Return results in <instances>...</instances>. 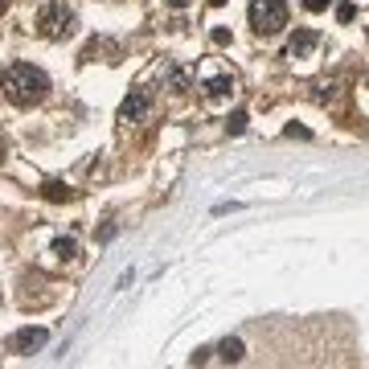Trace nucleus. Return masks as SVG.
Returning a JSON list of instances; mask_svg holds the SVG:
<instances>
[{
  "label": "nucleus",
  "instance_id": "obj_2",
  "mask_svg": "<svg viewBox=\"0 0 369 369\" xmlns=\"http://www.w3.org/2000/svg\"><path fill=\"white\" fill-rule=\"evenodd\" d=\"M74 29H78V17H74V8H66L62 0H54V4H41L38 8V33L41 38H74Z\"/></svg>",
  "mask_w": 369,
  "mask_h": 369
},
{
  "label": "nucleus",
  "instance_id": "obj_15",
  "mask_svg": "<svg viewBox=\"0 0 369 369\" xmlns=\"http://www.w3.org/2000/svg\"><path fill=\"white\" fill-rule=\"evenodd\" d=\"M4 8H8V0H0V17H4Z\"/></svg>",
  "mask_w": 369,
  "mask_h": 369
},
{
  "label": "nucleus",
  "instance_id": "obj_7",
  "mask_svg": "<svg viewBox=\"0 0 369 369\" xmlns=\"http://www.w3.org/2000/svg\"><path fill=\"white\" fill-rule=\"evenodd\" d=\"M230 91H234V78H226V74L205 82V98H230Z\"/></svg>",
  "mask_w": 369,
  "mask_h": 369
},
{
  "label": "nucleus",
  "instance_id": "obj_9",
  "mask_svg": "<svg viewBox=\"0 0 369 369\" xmlns=\"http://www.w3.org/2000/svg\"><path fill=\"white\" fill-rule=\"evenodd\" d=\"M242 353H246V345H242L238 336H226V341H222V361H242Z\"/></svg>",
  "mask_w": 369,
  "mask_h": 369
},
{
  "label": "nucleus",
  "instance_id": "obj_8",
  "mask_svg": "<svg viewBox=\"0 0 369 369\" xmlns=\"http://www.w3.org/2000/svg\"><path fill=\"white\" fill-rule=\"evenodd\" d=\"M41 197L45 201H74V189H66L62 181H50V185H41Z\"/></svg>",
  "mask_w": 369,
  "mask_h": 369
},
{
  "label": "nucleus",
  "instance_id": "obj_1",
  "mask_svg": "<svg viewBox=\"0 0 369 369\" xmlns=\"http://www.w3.org/2000/svg\"><path fill=\"white\" fill-rule=\"evenodd\" d=\"M45 91H50V78H45V70H38L33 62H13V66L0 74V95L8 98L13 107H33V103L45 98Z\"/></svg>",
  "mask_w": 369,
  "mask_h": 369
},
{
  "label": "nucleus",
  "instance_id": "obj_6",
  "mask_svg": "<svg viewBox=\"0 0 369 369\" xmlns=\"http://www.w3.org/2000/svg\"><path fill=\"white\" fill-rule=\"evenodd\" d=\"M119 115L127 119V123H136V119L148 115V95L144 91H136V95H127L123 98V107H119Z\"/></svg>",
  "mask_w": 369,
  "mask_h": 369
},
{
  "label": "nucleus",
  "instance_id": "obj_4",
  "mask_svg": "<svg viewBox=\"0 0 369 369\" xmlns=\"http://www.w3.org/2000/svg\"><path fill=\"white\" fill-rule=\"evenodd\" d=\"M50 341V332L45 329H17L8 341H4V349L8 353H17V357H25V353H33V349H41Z\"/></svg>",
  "mask_w": 369,
  "mask_h": 369
},
{
  "label": "nucleus",
  "instance_id": "obj_13",
  "mask_svg": "<svg viewBox=\"0 0 369 369\" xmlns=\"http://www.w3.org/2000/svg\"><path fill=\"white\" fill-rule=\"evenodd\" d=\"M329 4H332V0H304V8H308V13H324Z\"/></svg>",
  "mask_w": 369,
  "mask_h": 369
},
{
  "label": "nucleus",
  "instance_id": "obj_10",
  "mask_svg": "<svg viewBox=\"0 0 369 369\" xmlns=\"http://www.w3.org/2000/svg\"><path fill=\"white\" fill-rule=\"evenodd\" d=\"M54 254L70 263V259H78V242H74V238H58V242H54Z\"/></svg>",
  "mask_w": 369,
  "mask_h": 369
},
{
  "label": "nucleus",
  "instance_id": "obj_5",
  "mask_svg": "<svg viewBox=\"0 0 369 369\" xmlns=\"http://www.w3.org/2000/svg\"><path fill=\"white\" fill-rule=\"evenodd\" d=\"M316 45H320V33H316V29H295L292 41H288V58H292V62L312 58V54H316Z\"/></svg>",
  "mask_w": 369,
  "mask_h": 369
},
{
  "label": "nucleus",
  "instance_id": "obj_11",
  "mask_svg": "<svg viewBox=\"0 0 369 369\" xmlns=\"http://www.w3.org/2000/svg\"><path fill=\"white\" fill-rule=\"evenodd\" d=\"M226 132H230V136H242V132H246V111H234V115L226 119Z\"/></svg>",
  "mask_w": 369,
  "mask_h": 369
},
{
  "label": "nucleus",
  "instance_id": "obj_14",
  "mask_svg": "<svg viewBox=\"0 0 369 369\" xmlns=\"http://www.w3.org/2000/svg\"><path fill=\"white\" fill-rule=\"evenodd\" d=\"M164 4H173V8H185V4H193V0H164Z\"/></svg>",
  "mask_w": 369,
  "mask_h": 369
},
{
  "label": "nucleus",
  "instance_id": "obj_3",
  "mask_svg": "<svg viewBox=\"0 0 369 369\" xmlns=\"http://www.w3.org/2000/svg\"><path fill=\"white\" fill-rule=\"evenodd\" d=\"M288 17H292L288 0H254L251 4V25H254V33H263V38L283 33V29H288Z\"/></svg>",
  "mask_w": 369,
  "mask_h": 369
},
{
  "label": "nucleus",
  "instance_id": "obj_16",
  "mask_svg": "<svg viewBox=\"0 0 369 369\" xmlns=\"http://www.w3.org/2000/svg\"><path fill=\"white\" fill-rule=\"evenodd\" d=\"M210 4H214V8H222V4H226V0H210Z\"/></svg>",
  "mask_w": 369,
  "mask_h": 369
},
{
  "label": "nucleus",
  "instance_id": "obj_12",
  "mask_svg": "<svg viewBox=\"0 0 369 369\" xmlns=\"http://www.w3.org/2000/svg\"><path fill=\"white\" fill-rule=\"evenodd\" d=\"M336 21H345V25L353 21V4H349V0H341V4H336Z\"/></svg>",
  "mask_w": 369,
  "mask_h": 369
}]
</instances>
